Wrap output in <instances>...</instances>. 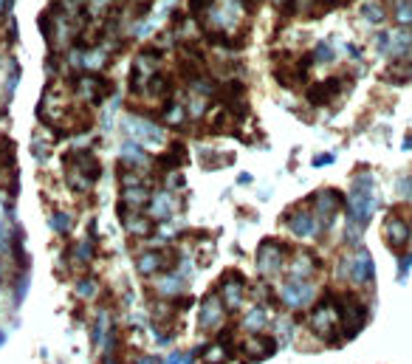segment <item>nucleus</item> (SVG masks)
Masks as SVG:
<instances>
[{
    "label": "nucleus",
    "mask_w": 412,
    "mask_h": 364,
    "mask_svg": "<svg viewBox=\"0 0 412 364\" xmlns=\"http://www.w3.org/2000/svg\"><path fill=\"white\" fill-rule=\"evenodd\" d=\"M376 184H373V175L370 173H362V175H356V181H353V189H351V195H348V201H345V206H348V224H356V226H367L370 224V217H373V212H376Z\"/></svg>",
    "instance_id": "obj_1"
},
{
    "label": "nucleus",
    "mask_w": 412,
    "mask_h": 364,
    "mask_svg": "<svg viewBox=\"0 0 412 364\" xmlns=\"http://www.w3.org/2000/svg\"><path fill=\"white\" fill-rule=\"evenodd\" d=\"M308 325H311V330H314L322 342H328V344H336V342L345 339V336H341L339 308H336V300H333V297H325L322 303L314 305V311H311V316H308Z\"/></svg>",
    "instance_id": "obj_2"
},
{
    "label": "nucleus",
    "mask_w": 412,
    "mask_h": 364,
    "mask_svg": "<svg viewBox=\"0 0 412 364\" xmlns=\"http://www.w3.org/2000/svg\"><path fill=\"white\" fill-rule=\"evenodd\" d=\"M62 164L68 167V181H71L77 189H88L102 175V164L88 150H71L62 159Z\"/></svg>",
    "instance_id": "obj_3"
},
{
    "label": "nucleus",
    "mask_w": 412,
    "mask_h": 364,
    "mask_svg": "<svg viewBox=\"0 0 412 364\" xmlns=\"http://www.w3.org/2000/svg\"><path fill=\"white\" fill-rule=\"evenodd\" d=\"M336 308H339V322H341V336L353 339L362 333V328L367 325V305L353 297V294H341L336 297Z\"/></svg>",
    "instance_id": "obj_4"
},
{
    "label": "nucleus",
    "mask_w": 412,
    "mask_h": 364,
    "mask_svg": "<svg viewBox=\"0 0 412 364\" xmlns=\"http://www.w3.org/2000/svg\"><path fill=\"white\" fill-rule=\"evenodd\" d=\"M110 91H113V82H108L102 74H94V71L91 74H82V77H74V94L82 102L102 105Z\"/></svg>",
    "instance_id": "obj_5"
},
{
    "label": "nucleus",
    "mask_w": 412,
    "mask_h": 364,
    "mask_svg": "<svg viewBox=\"0 0 412 364\" xmlns=\"http://www.w3.org/2000/svg\"><path fill=\"white\" fill-rule=\"evenodd\" d=\"M156 74H159V51H142L130 68V88L135 94H145Z\"/></svg>",
    "instance_id": "obj_6"
},
{
    "label": "nucleus",
    "mask_w": 412,
    "mask_h": 364,
    "mask_svg": "<svg viewBox=\"0 0 412 364\" xmlns=\"http://www.w3.org/2000/svg\"><path fill=\"white\" fill-rule=\"evenodd\" d=\"M314 297H316V288H314L311 279L288 277V279L283 282V288H280V300H283L291 311H297V308H308V305L314 303Z\"/></svg>",
    "instance_id": "obj_7"
},
{
    "label": "nucleus",
    "mask_w": 412,
    "mask_h": 364,
    "mask_svg": "<svg viewBox=\"0 0 412 364\" xmlns=\"http://www.w3.org/2000/svg\"><path fill=\"white\" fill-rule=\"evenodd\" d=\"M286 257H288V249L280 240H263L257 249V271L263 277L280 274V268L286 265Z\"/></svg>",
    "instance_id": "obj_8"
},
{
    "label": "nucleus",
    "mask_w": 412,
    "mask_h": 364,
    "mask_svg": "<svg viewBox=\"0 0 412 364\" xmlns=\"http://www.w3.org/2000/svg\"><path fill=\"white\" fill-rule=\"evenodd\" d=\"M341 274L351 277V282H356V285H370L373 282V274H376L370 252L367 249H359L356 254L345 257V260H341Z\"/></svg>",
    "instance_id": "obj_9"
},
{
    "label": "nucleus",
    "mask_w": 412,
    "mask_h": 364,
    "mask_svg": "<svg viewBox=\"0 0 412 364\" xmlns=\"http://www.w3.org/2000/svg\"><path fill=\"white\" fill-rule=\"evenodd\" d=\"M345 195L341 192H336V189H319L314 198H311V203H314V214L319 217V224L322 226H330V221L336 217V212L345 206Z\"/></svg>",
    "instance_id": "obj_10"
},
{
    "label": "nucleus",
    "mask_w": 412,
    "mask_h": 364,
    "mask_svg": "<svg viewBox=\"0 0 412 364\" xmlns=\"http://www.w3.org/2000/svg\"><path fill=\"white\" fill-rule=\"evenodd\" d=\"M409 238H412V226H409L406 217L398 214V212L387 214V221H384V243H387L392 252H401V249L409 243Z\"/></svg>",
    "instance_id": "obj_11"
},
{
    "label": "nucleus",
    "mask_w": 412,
    "mask_h": 364,
    "mask_svg": "<svg viewBox=\"0 0 412 364\" xmlns=\"http://www.w3.org/2000/svg\"><path fill=\"white\" fill-rule=\"evenodd\" d=\"M221 300L226 308H240L246 303V277L237 271H226L221 277Z\"/></svg>",
    "instance_id": "obj_12"
},
{
    "label": "nucleus",
    "mask_w": 412,
    "mask_h": 364,
    "mask_svg": "<svg viewBox=\"0 0 412 364\" xmlns=\"http://www.w3.org/2000/svg\"><path fill=\"white\" fill-rule=\"evenodd\" d=\"M127 130L133 136V141H139L142 147H161L164 144V130L156 124V122H147V119H130L127 122Z\"/></svg>",
    "instance_id": "obj_13"
},
{
    "label": "nucleus",
    "mask_w": 412,
    "mask_h": 364,
    "mask_svg": "<svg viewBox=\"0 0 412 364\" xmlns=\"http://www.w3.org/2000/svg\"><path fill=\"white\" fill-rule=\"evenodd\" d=\"M223 319H226V305H223V300H221L218 294L203 297L200 314H198V325H200L203 330H215V328L223 325Z\"/></svg>",
    "instance_id": "obj_14"
},
{
    "label": "nucleus",
    "mask_w": 412,
    "mask_h": 364,
    "mask_svg": "<svg viewBox=\"0 0 412 364\" xmlns=\"http://www.w3.org/2000/svg\"><path fill=\"white\" fill-rule=\"evenodd\" d=\"M288 226H291V232L297 238H316L322 224H319V217L314 214V209H297V212L288 214Z\"/></svg>",
    "instance_id": "obj_15"
},
{
    "label": "nucleus",
    "mask_w": 412,
    "mask_h": 364,
    "mask_svg": "<svg viewBox=\"0 0 412 364\" xmlns=\"http://www.w3.org/2000/svg\"><path fill=\"white\" fill-rule=\"evenodd\" d=\"M341 94V80L339 77H330V80H322V82H314L308 88V102L311 105H328L330 99H336Z\"/></svg>",
    "instance_id": "obj_16"
},
{
    "label": "nucleus",
    "mask_w": 412,
    "mask_h": 364,
    "mask_svg": "<svg viewBox=\"0 0 412 364\" xmlns=\"http://www.w3.org/2000/svg\"><path fill=\"white\" fill-rule=\"evenodd\" d=\"M277 339L274 336H265V333H254V339L249 342V347H246V358L249 361H265V358H271L274 353H277Z\"/></svg>",
    "instance_id": "obj_17"
},
{
    "label": "nucleus",
    "mask_w": 412,
    "mask_h": 364,
    "mask_svg": "<svg viewBox=\"0 0 412 364\" xmlns=\"http://www.w3.org/2000/svg\"><path fill=\"white\" fill-rule=\"evenodd\" d=\"M316 268H319V260H316V254H311V252H300V254L291 257V277H297V279L314 277Z\"/></svg>",
    "instance_id": "obj_18"
},
{
    "label": "nucleus",
    "mask_w": 412,
    "mask_h": 364,
    "mask_svg": "<svg viewBox=\"0 0 412 364\" xmlns=\"http://www.w3.org/2000/svg\"><path fill=\"white\" fill-rule=\"evenodd\" d=\"M167 265H170V260L159 252H145V254H139V260H135V268H139L142 277H153V274L164 271Z\"/></svg>",
    "instance_id": "obj_19"
},
{
    "label": "nucleus",
    "mask_w": 412,
    "mask_h": 364,
    "mask_svg": "<svg viewBox=\"0 0 412 364\" xmlns=\"http://www.w3.org/2000/svg\"><path fill=\"white\" fill-rule=\"evenodd\" d=\"M175 212V201L170 192H156L150 198V217L153 221H167V217Z\"/></svg>",
    "instance_id": "obj_20"
},
{
    "label": "nucleus",
    "mask_w": 412,
    "mask_h": 364,
    "mask_svg": "<svg viewBox=\"0 0 412 364\" xmlns=\"http://www.w3.org/2000/svg\"><path fill=\"white\" fill-rule=\"evenodd\" d=\"M198 356H200V364H226L232 358V347L223 342H215V344H206L203 350H198Z\"/></svg>",
    "instance_id": "obj_21"
},
{
    "label": "nucleus",
    "mask_w": 412,
    "mask_h": 364,
    "mask_svg": "<svg viewBox=\"0 0 412 364\" xmlns=\"http://www.w3.org/2000/svg\"><path fill=\"white\" fill-rule=\"evenodd\" d=\"M243 328L254 336V333H265V328H268V311L263 308V305H257V308H251L246 316H243Z\"/></svg>",
    "instance_id": "obj_22"
},
{
    "label": "nucleus",
    "mask_w": 412,
    "mask_h": 364,
    "mask_svg": "<svg viewBox=\"0 0 412 364\" xmlns=\"http://www.w3.org/2000/svg\"><path fill=\"white\" fill-rule=\"evenodd\" d=\"M412 51V34L398 29V31H390V45H387V54L392 57H404Z\"/></svg>",
    "instance_id": "obj_23"
},
{
    "label": "nucleus",
    "mask_w": 412,
    "mask_h": 364,
    "mask_svg": "<svg viewBox=\"0 0 412 364\" xmlns=\"http://www.w3.org/2000/svg\"><path fill=\"white\" fill-rule=\"evenodd\" d=\"M181 161H184V147H181V144H172L167 153H161V156L156 159V167L167 173V170H178Z\"/></svg>",
    "instance_id": "obj_24"
},
{
    "label": "nucleus",
    "mask_w": 412,
    "mask_h": 364,
    "mask_svg": "<svg viewBox=\"0 0 412 364\" xmlns=\"http://www.w3.org/2000/svg\"><path fill=\"white\" fill-rule=\"evenodd\" d=\"M15 141L12 138H0V170L3 173H15Z\"/></svg>",
    "instance_id": "obj_25"
},
{
    "label": "nucleus",
    "mask_w": 412,
    "mask_h": 364,
    "mask_svg": "<svg viewBox=\"0 0 412 364\" xmlns=\"http://www.w3.org/2000/svg\"><path fill=\"white\" fill-rule=\"evenodd\" d=\"M127 232L135 238H147L153 232V217H142L139 212H133V221H127Z\"/></svg>",
    "instance_id": "obj_26"
},
{
    "label": "nucleus",
    "mask_w": 412,
    "mask_h": 364,
    "mask_svg": "<svg viewBox=\"0 0 412 364\" xmlns=\"http://www.w3.org/2000/svg\"><path fill=\"white\" fill-rule=\"evenodd\" d=\"M170 91H172V80H170L167 74H156V77L150 80V85H147V94L156 96V99H167Z\"/></svg>",
    "instance_id": "obj_27"
},
{
    "label": "nucleus",
    "mask_w": 412,
    "mask_h": 364,
    "mask_svg": "<svg viewBox=\"0 0 412 364\" xmlns=\"http://www.w3.org/2000/svg\"><path fill=\"white\" fill-rule=\"evenodd\" d=\"M390 77H398V80H412V51L398 57L390 68Z\"/></svg>",
    "instance_id": "obj_28"
},
{
    "label": "nucleus",
    "mask_w": 412,
    "mask_h": 364,
    "mask_svg": "<svg viewBox=\"0 0 412 364\" xmlns=\"http://www.w3.org/2000/svg\"><path fill=\"white\" fill-rule=\"evenodd\" d=\"M362 17H365L367 23H373V26H378V23H384L387 12H384L381 3H376V0H367V3L362 6Z\"/></svg>",
    "instance_id": "obj_29"
},
{
    "label": "nucleus",
    "mask_w": 412,
    "mask_h": 364,
    "mask_svg": "<svg viewBox=\"0 0 412 364\" xmlns=\"http://www.w3.org/2000/svg\"><path fill=\"white\" fill-rule=\"evenodd\" d=\"M51 226H54V232H59V235L71 232V226H74V214H71V212H54V214H51Z\"/></svg>",
    "instance_id": "obj_30"
},
{
    "label": "nucleus",
    "mask_w": 412,
    "mask_h": 364,
    "mask_svg": "<svg viewBox=\"0 0 412 364\" xmlns=\"http://www.w3.org/2000/svg\"><path fill=\"white\" fill-rule=\"evenodd\" d=\"M181 288H184V279L175 277V274H167V277L159 279V291H161V294H172V297H175Z\"/></svg>",
    "instance_id": "obj_31"
},
{
    "label": "nucleus",
    "mask_w": 412,
    "mask_h": 364,
    "mask_svg": "<svg viewBox=\"0 0 412 364\" xmlns=\"http://www.w3.org/2000/svg\"><path fill=\"white\" fill-rule=\"evenodd\" d=\"M392 15H395V20H398L401 26H409V23H412V0H398Z\"/></svg>",
    "instance_id": "obj_32"
},
{
    "label": "nucleus",
    "mask_w": 412,
    "mask_h": 364,
    "mask_svg": "<svg viewBox=\"0 0 412 364\" xmlns=\"http://www.w3.org/2000/svg\"><path fill=\"white\" fill-rule=\"evenodd\" d=\"M17 238H20V232H17V235H12L6 224H0V252L9 254V252L15 249V243H17Z\"/></svg>",
    "instance_id": "obj_33"
},
{
    "label": "nucleus",
    "mask_w": 412,
    "mask_h": 364,
    "mask_svg": "<svg viewBox=\"0 0 412 364\" xmlns=\"http://www.w3.org/2000/svg\"><path fill=\"white\" fill-rule=\"evenodd\" d=\"M184 119H186L184 108H181L178 102H170V105H167V113H164V122H167V124H184Z\"/></svg>",
    "instance_id": "obj_34"
},
{
    "label": "nucleus",
    "mask_w": 412,
    "mask_h": 364,
    "mask_svg": "<svg viewBox=\"0 0 412 364\" xmlns=\"http://www.w3.org/2000/svg\"><path fill=\"white\" fill-rule=\"evenodd\" d=\"M311 57H314V62H333V45L330 43H319Z\"/></svg>",
    "instance_id": "obj_35"
},
{
    "label": "nucleus",
    "mask_w": 412,
    "mask_h": 364,
    "mask_svg": "<svg viewBox=\"0 0 412 364\" xmlns=\"http://www.w3.org/2000/svg\"><path fill=\"white\" fill-rule=\"evenodd\" d=\"M105 330H108V311H102V314L96 316V325H94V344H102Z\"/></svg>",
    "instance_id": "obj_36"
},
{
    "label": "nucleus",
    "mask_w": 412,
    "mask_h": 364,
    "mask_svg": "<svg viewBox=\"0 0 412 364\" xmlns=\"http://www.w3.org/2000/svg\"><path fill=\"white\" fill-rule=\"evenodd\" d=\"M291 336H294V325L288 322V319H277V342H291Z\"/></svg>",
    "instance_id": "obj_37"
},
{
    "label": "nucleus",
    "mask_w": 412,
    "mask_h": 364,
    "mask_svg": "<svg viewBox=\"0 0 412 364\" xmlns=\"http://www.w3.org/2000/svg\"><path fill=\"white\" fill-rule=\"evenodd\" d=\"M94 294H96V282H94V279H80V282H77V297L91 300Z\"/></svg>",
    "instance_id": "obj_38"
},
{
    "label": "nucleus",
    "mask_w": 412,
    "mask_h": 364,
    "mask_svg": "<svg viewBox=\"0 0 412 364\" xmlns=\"http://www.w3.org/2000/svg\"><path fill=\"white\" fill-rule=\"evenodd\" d=\"M167 364H195V356L192 353H172L167 358Z\"/></svg>",
    "instance_id": "obj_39"
},
{
    "label": "nucleus",
    "mask_w": 412,
    "mask_h": 364,
    "mask_svg": "<svg viewBox=\"0 0 412 364\" xmlns=\"http://www.w3.org/2000/svg\"><path fill=\"white\" fill-rule=\"evenodd\" d=\"M398 192H401L404 198H409V201H412V178H409V175L398 178Z\"/></svg>",
    "instance_id": "obj_40"
},
{
    "label": "nucleus",
    "mask_w": 412,
    "mask_h": 364,
    "mask_svg": "<svg viewBox=\"0 0 412 364\" xmlns=\"http://www.w3.org/2000/svg\"><path fill=\"white\" fill-rule=\"evenodd\" d=\"M268 3L274 6V9H277V12H294V0H268Z\"/></svg>",
    "instance_id": "obj_41"
},
{
    "label": "nucleus",
    "mask_w": 412,
    "mask_h": 364,
    "mask_svg": "<svg viewBox=\"0 0 412 364\" xmlns=\"http://www.w3.org/2000/svg\"><path fill=\"white\" fill-rule=\"evenodd\" d=\"M192 116H200L203 110H206V102H203V96H192Z\"/></svg>",
    "instance_id": "obj_42"
},
{
    "label": "nucleus",
    "mask_w": 412,
    "mask_h": 364,
    "mask_svg": "<svg viewBox=\"0 0 412 364\" xmlns=\"http://www.w3.org/2000/svg\"><path fill=\"white\" fill-rule=\"evenodd\" d=\"M330 161H333V156L325 153V156H316V159H314V167H322V164H330Z\"/></svg>",
    "instance_id": "obj_43"
},
{
    "label": "nucleus",
    "mask_w": 412,
    "mask_h": 364,
    "mask_svg": "<svg viewBox=\"0 0 412 364\" xmlns=\"http://www.w3.org/2000/svg\"><path fill=\"white\" fill-rule=\"evenodd\" d=\"M135 364H159V361H156V356H139Z\"/></svg>",
    "instance_id": "obj_44"
},
{
    "label": "nucleus",
    "mask_w": 412,
    "mask_h": 364,
    "mask_svg": "<svg viewBox=\"0 0 412 364\" xmlns=\"http://www.w3.org/2000/svg\"><path fill=\"white\" fill-rule=\"evenodd\" d=\"M404 150H412V133L404 138Z\"/></svg>",
    "instance_id": "obj_45"
},
{
    "label": "nucleus",
    "mask_w": 412,
    "mask_h": 364,
    "mask_svg": "<svg viewBox=\"0 0 412 364\" xmlns=\"http://www.w3.org/2000/svg\"><path fill=\"white\" fill-rule=\"evenodd\" d=\"M12 6V0H0V12H6Z\"/></svg>",
    "instance_id": "obj_46"
},
{
    "label": "nucleus",
    "mask_w": 412,
    "mask_h": 364,
    "mask_svg": "<svg viewBox=\"0 0 412 364\" xmlns=\"http://www.w3.org/2000/svg\"><path fill=\"white\" fill-rule=\"evenodd\" d=\"M0 344H3V333H0Z\"/></svg>",
    "instance_id": "obj_47"
},
{
    "label": "nucleus",
    "mask_w": 412,
    "mask_h": 364,
    "mask_svg": "<svg viewBox=\"0 0 412 364\" xmlns=\"http://www.w3.org/2000/svg\"><path fill=\"white\" fill-rule=\"evenodd\" d=\"M0 277H3V268H0Z\"/></svg>",
    "instance_id": "obj_48"
},
{
    "label": "nucleus",
    "mask_w": 412,
    "mask_h": 364,
    "mask_svg": "<svg viewBox=\"0 0 412 364\" xmlns=\"http://www.w3.org/2000/svg\"><path fill=\"white\" fill-rule=\"evenodd\" d=\"M108 364H116V361H108Z\"/></svg>",
    "instance_id": "obj_49"
}]
</instances>
